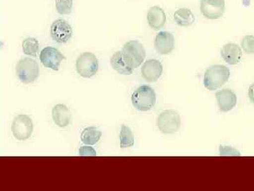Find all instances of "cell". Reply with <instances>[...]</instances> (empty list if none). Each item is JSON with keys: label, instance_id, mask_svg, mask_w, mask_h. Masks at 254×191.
Returning a JSON list of instances; mask_svg holds the SVG:
<instances>
[{"label": "cell", "instance_id": "6da1fadb", "mask_svg": "<svg viewBox=\"0 0 254 191\" xmlns=\"http://www.w3.org/2000/svg\"><path fill=\"white\" fill-rule=\"evenodd\" d=\"M230 77V69L215 65L207 69L203 77V85L209 91H215L223 86Z\"/></svg>", "mask_w": 254, "mask_h": 191}, {"label": "cell", "instance_id": "7a4b0ae2", "mask_svg": "<svg viewBox=\"0 0 254 191\" xmlns=\"http://www.w3.org/2000/svg\"><path fill=\"white\" fill-rule=\"evenodd\" d=\"M156 95L152 87L143 85L138 87L131 95L133 107L140 111H148L156 103Z\"/></svg>", "mask_w": 254, "mask_h": 191}, {"label": "cell", "instance_id": "3957f363", "mask_svg": "<svg viewBox=\"0 0 254 191\" xmlns=\"http://www.w3.org/2000/svg\"><path fill=\"white\" fill-rule=\"evenodd\" d=\"M122 52L127 64L134 70L141 66L146 56L143 44L136 40L125 43Z\"/></svg>", "mask_w": 254, "mask_h": 191}, {"label": "cell", "instance_id": "277c9868", "mask_svg": "<svg viewBox=\"0 0 254 191\" xmlns=\"http://www.w3.org/2000/svg\"><path fill=\"white\" fill-rule=\"evenodd\" d=\"M16 73L18 80L23 83H32L39 76V65L33 58H23L16 65Z\"/></svg>", "mask_w": 254, "mask_h": 191}, {"label": "cell", "instance_id": "5b68a950", "mask_svg": "<svg viewBox=\"0 0 254 191\" xmlns=\"http://www.w3.org/2000/svg\"><path fill=\"white\" fill-rule=\"evenodd\" d=\"M157 127L164 134L175 133L181 125V118L177 112L174 110H165L157 118Z\"/></svg>", "mask_w": 254, "mask_h": 191}, {"label": "cell", "instance_id": "8992f818", "mask_svg": "<svg viewBox=\"0 0 254 191\" xmlns=\"http://www.w3.org/2000/svg\"><path fill=\"white\" fill-rule=\"evenodd\" d=\"M77 73L84 78H91L99 70L98 58L91 53H83L78 57L76 63Z\"/></svg>", "mask_w": 254, "mask_h": 191}, {"label": "cell", "instance_id": "52a82bcc", "mask_svg": "<svg viewBox=\"0 0 254 191\" xmlns=\"http://www.w3.org/2000/svg\"><path fill=\"white\" fill-rule=\"evenodd\" d=\"M11 130L15 138L18 140H26L31 137L33 131V123L27 115L21 114L14 118Z\"/></svg>", "mask_w": 254, "mask_h": 191}, {"label": "cell", "instance_id": "ba28073f", "mask_svg": "<svg viewBox=\"0 0 254 191\" xmlns=\"http://www.w3.org/2000/svg\"><path fill=\"white\" fill-rule=\"evenodd\" d=\"M65 59L66 57L53 47H46L40 53V60L43 66L55 71L59 70L60 64Z\"/></svg>", "mask_w": 254, "mask_h": 191}, {"label": "cell", "instance_id": "9c48e42d", "mask_svg": "<svg viewBox=\"0 0 254 191\" xmlns=\"http://www.w3.org/2000/svg\"><path fill=\"white\" fill-rule=\"evenodd\" d=\"M50 35L57 43H65L72 37V28L64 19H57L52 23Z\"/></svg>", "mask_w": 254, "mask_h": 191}, {"label": "cell", "instance_id": "30bf717a", "mask_svg": "<svg viewBox=\"0 0 254 191\" xmlns=\"http://www.w3.org/2000/svg\"><path fill=\"white\" fill-rule=\"evenodd\" d=\"M200 12L208 19H219L225 9V0H201Z\"/></svg>", "mask_w": 254, "mask_h": 191}, {"label": "cell", "instance_id": "8fae6325", "mask_svg": "<svg viewBox=\"0 0 254 191\" xmlns=\"http://www.w3.org/2000/svg\"><path fill=\"white\" fill-rule=\"evenodd\" d=\"M154 46L158 53L169 54L175 48V37L168 31H160L155 38Z\"/></svg>", "mask_w": 254, "mask_h": 191}, {"label": "cell", "instance_id": "7c38bea8", "mask_svg": "<svg viewBox=\"0 0 254 191\" xmlns=\"http://www.w3.org/2000/svg\"><path fill=\"white\" fill-rule=\"evenodd\" d=\"M163 73V65L156 59L147 60L141 68L142 76L147 82H156L162 76Z\"/></svg>", "mask_w": 254, "mask_h": 191}, {"label": "cell", "instance_id": "4fadbf2b", "mask_svg": "<svg viewBox=\"0 0 254 191\" xmlns=\"http://www.w3.org/2000/svg\"><path fill=\"white\" fill-rule=\"evenodd\" d=\"M219 110L222 112H228L236 106L237 97L232 90L224 89L215 94Z\"/></svg>", "mask_w": 254, "mask_h": 191}, {"label": "cell", "instance_id": "5bb4252c", "mask_svg": "<svg viewBox=\"0 0 254 191\" xmlns=\"http://www.w3.org/2000/svg\"><path fill=\"white\" fill-rule=\"evenodd\" d=\"M221 55L223 60L230 65H237L242 59V50L235 43H228L222 47Z\"/></svg>", "mask_w": 254, "mask_h": 191}, {"label": "cell", "instance_id": "9a60e30c", "mask_svg": "<svg viewBox=\"0 0 254 191\" xmlns=\"http://www.w3.org/2000/svg\"><path fill=\"white\" fill-rule=\"evenodd\" d=\"M55 123L60 127L68 126L71 123V113L67 106L64 104L55 105L52 111Z\"/></svg>", "mask_w": 254, "mask_h": 191}, {"label": "cell", "instance_id": "2e32d148", "mask_svg": "<svg viewBox=\"0 0 254 191\" xmlns=\"http://www.w3.org/2000/svg\"><path fill=\"white\" fill-rule=\"evenodd\" d=\"M147 20L150 27L155 30L160 29L166 22V14L160 6H154L148 11Z\"/></svg>", "mask_w": 254, "mask_h": 191}, {"label": "cell", "instance_id": "e0dca14e", "mask_svg": "<svg viewBox=\"0 0 254 191\" xmlns=\"http://www.w3.org/2000/svg\"><path fill=\"white\" fill-rule=\"evenodd\" d=\"M110 65L112 68L119 74L123 75H130L134 71V69L131 68L127 64L124 58L123 52H116L110 58Z\"/></svg>", "mask_w": 254, "mask_h": 191}, {"label": "cell", "instance_id": "ac0fdd59", "mask_svg": "<svg viewBox=\"0 0 254 191\" xmlns=\"http://www.w3.org/2000/svg\"><path fill=\"white\" fill-rule=\"evenodd\" d=\"M174 21L179 26H190L195 22V16L190 9L180 8L173 15Z\"/></svg>", "mask_w": 254, "mask_h": 191}, {"label": "cell", "instance_id": "d6986e66", "mask_svg": "<svg viewBox=\"0 0 254 191\" xmlns=\"http://www.w3.org/2000/svg\"><path fill=\"white\" fill-rule=\"evenodd\" d=\"M102 132L95 127H87L81 132V140L83 144L88 145H95L99 142Z\"/></svg>", "mask_w": 254, "mask_h": 191}, {"label": "cell", "instance_id": "ffe728a7", "mask_svg": "<svg viewBox=\"0 0 254 191\" xmlns=\"http://www.w3.org/2000/svg\"><path fill=\"white\" fill-rule=\"evenodd\" d=\"M120 143L121 148H128L134 145V136L131 128L126 125H123L120 133Z\"/></svg>", "mask_w": 254, "mask_h": 191}, {"label": "cell", "instance_id": "44dd1931", "mask_svg": "<svg viewBox=\"0 0 254 191\" xmlns=\"http://www.w3.org/2000/svg\"><path fill=\"white\" fill-rule=\"evenodd\" d=\"M22 47L25 55L36 57L39 51V42L36 38H27L23 41Z\"/></svg>", "mask_w": 254, "mask_h": 191}, {"label": "cell", "instance_id": "7402d4cb", "mask_svg": "<svg viewBox=\"0 0 254 191\" xmlns=\"http://www.w3.org/2000/svg\"><path fill=\"white\" fill-rule=\"evenodd\" d=\"M73 0H55L57 11L60 14H69L72 11Z\"/></svg>", "mask_w": 254, "mask_h": 191}, {"label": "cell", "instance_id": "603a6c76", "mask_svg": "<svg viewBox=\"0 0 254 191\" xmlns=\"http://www.w3.org/2000/svg\"><path fill=\"white\" fill-rule=\"evenodd\" d=\"M242 48L247 53H254V37L253 36H247L242 39Z\"/></svg>", "mask_w": 254, "mask_h": 191}, {"label": "cell", "instance_id": "cb8c5ba5", "mask_svg": "<svg viewBox=\"0 0 254 191\" xmlns=\"http://www.w3.org/2000/svg\"><path fill=\"white\" fill-rule=\"evenodd\" d=\"M220 155L221 156H240V152L235 149L228 147V146H220L219 149Z\"/></svg>", "mask_w": 254, "mask_h": 191}, {"label": "cell", "instance_id": "d4e9b609", "mask_svg": "<svg viewBox=\"0 0 254 191\" xmlns=\"http://www.w3.org/2000/svg\"><path fill=\"white\" fill-rule=\"evenodd\" d=\"M79 155L81 156H91V157H95L97 155L96 151L93 147L89 146H83L79 149Z\"/></svg>", "mask_w": 254, "mask_h": 191}]
</instances>
